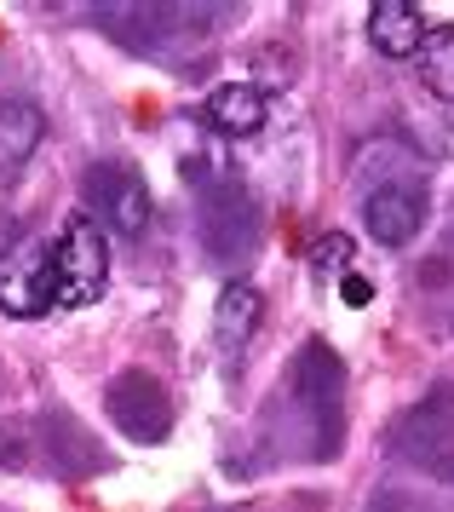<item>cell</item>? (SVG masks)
<instances>
[{
  "label": "cell",
  "instance_id": "1",
  "mask_svg": "<svg viewBox=\"0 0 454 512\" xmlns=\"http://www.w3.org/2000/svg\"><path fill=\"white\" fill-rule=\"evenodd\" d=\"M104 282H110V242L87 213H75L52 242V305L81 311L104 294Z\"/></svg>",
  "mask_w": 454,
  "mask_h": 512
},
{
  "label": "cell",
  "instance_id": "2",
  "mask_svg": "<svg viewBox=\"0 0 454 512\" xmlns=\"http://www.w3.org/2000/svg\"><path fill=\"white\" fill-rule=\"evenodd\" d=\"M0 311L6 317L52 311V236H29L0 254Z\"/></svg>",
  "mask_w": 454,
  "mask_h": 512
},
{
  "label": "cell",
  "instance_id": "3",
  "mask_svg": "<svg viewBox=\"0 0 454 512\" xmlns=\"http://www.w3.org/2000/svg\"><path fill=\"white\" fill-rule=\"evenodd\" d=\"M87 185H92V196L104 202V213H110V231L144 236L150 213H156V202H150V185L138 179L133 167H92Z\"/></svg>",
  "mask_w": 454,
  "mask_h": 512
},
{
  "label": "cell",
  "instance_id": "4",
  "mask_svg": "<svg viewBox=\"0 0 454 512\" xmlns=\"http://www.w3.org/2000/svg\"><path fill=\"white\" fill-rule=\"evenodd\" d=\"M363 225L374 231V242L403 248V242H414L420 225H426V196H420L414 185H380L363 202Z\"/></svg>",
  "mask_w": 454,
  "mask_h": 512
},
{
  "label": "cell",
  "instance_id": "5",
  "mask_svg": "<svg viewBox=\"0 0 454 512\" xmlns=\"http://www.w3.org/2000/svg\"><path fill=\"white\" fill-rule=\"evenodd\" d=\"M202 116H207V127H219L230 139H248V133H259L271 121V93L259 81H225V87L207 93Z\"/></svg>",
  "mask_w": 454,
  "mask_h": 512
},
{
  "label": "cell",
  "instance_id": "6",
  "mask_svg": "<svg viewBox=\"0 0 454 512\" xmlns=\"http://www.w3.org/2000/svg\"><path fill=\"white\" fill-rule=\"evenodd\" d=\"M368 41L380 58H414L420 41H426V12H420V0H374L368 6Z\"/></svg>",
  "mask_w": 454,
  "mask_h": 512
},
{
  "label": "cell",
  "instance_id": "7",
  "mask_svg": "<svg viewBox=\"0 0 454 512\" xmlns=\"http://www.w3.org/2000/svg\"><path fill=\"white\" fill-rule=\"evenodd\" d=\"M46 139V116L41 104H29V98H6L0 104V173H12L23 167Z\"/></svg>",
  "mask_w": 454,
  "mask_h": 512
},
{
  "label": "cell",
  "instance_id": "8",
  "mask_svg": "<svg viewBox=\"0 0 454 512\" xmlns=\"http://www.w3.org/2000/svg\"><path fill=\"white\" fill-rule=\"evenodd\" d=\"M259 317H265L259 288H248V282H230V288H219V300H213V334H219L225 346H242L253 328H259Z\"/></svg>",
  "mask_w": 454,
  "mask_h": 512
},
{
  "label": "cell",
  "instance_id": "9",
  "mask_svg": "<svg viewBox=\"0 0 454 512\" xmlns=\"http://www.w3.org/2000/svg\"><path fill=\"white\" fill-rule=\"evenodd\" d=\"M414 64H420V81H426L443 104H454V29H426Z\"/></svg>",
  "mask_w": 454,
  "mask_h": 512
},
{
  "label": "cell",
  "instance_id": "10",
  "mask_svg": "<svg viewBox=\"0 0 454 512\" xmlns=\"http://www.w3.org/2000/svg\"><path fill=\"white\" fill-rule=\"evenodd\" d=\"M345 265H351V236L328 231L317 248H311V271H345Z\"/></svg>",
  "mask_w": 454,
  "mask_h": 512
},
{
  "label": "cell",
  "instance_id": "11",
  "mask_svg": "<svg viewBox=\"0 0 454 512\" xmlns=\"http://www.w3.org/2000/svg\"><path fill=\"white\" fill-rule=\"evenodd\" d=\"M340 294H345V305H368V300H374V282L345 277V282H340Z\"/></svg>",
  "mask_w": 454,
  "mask_h": 512
},
{
  "label": "cell",
  "instance_id": "12",
  "mask_svg": "<svg viewBox=\"0 0 454 512\" xmlns=\"http://www.w3.org/2000/svg\"><path fill=\"white\" fill-rule=\"evenodd\" d=\"M259 70L271 75V81H288V75H294V64H288V52H265V64H259Z\"/></svg>",
  "mask_w": 454,
  "mask_h": 512
},
{
  "label": "cell",
  "instance_id": "13",
  "mask_svg": "<svg viewBox=\"0 0 454 512\" xmlns=\"http://www.w3.org/2000/svg\"><path fill=\"white\" fill-rule=\"evenodd\" d=\"M6 461H18V438H12V432L0 426V466H6Z\"/></svg>",
  "mask_w": 454,
  "mask_h": 512
}]
</instances>
